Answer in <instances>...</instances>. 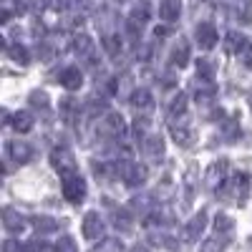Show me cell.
I'll use <instances>...</instances> for the list:
<instances>
[{
	"mask_svg": "<svg viewBox=\"0 0 252 252\" xmlns=\"http://www.w3.org/2000/svg\"><path fill=\"white\" fill-rule=\"evenodd\" d=\"M250 172H237L232 179L227 182V187H229V192H232V197L237 199V204H245V199H247V194H250Z\"/></svg>",
	"mask_w": 252,
	"mask_h": 252,
	"instance_id": "30bf717a",
	"label": "cell"
},
{
	"mask_svg": "<svg viewBox=\"0 0 252 252\" xmlns=\"http://www.w3.org/2000/svg\"><path fill=\"white\" fill-rule=\"evenodd\" d=\"M58 83L63 89H68V91H76L83 86V73L78 66H66L61 73H58Z\"/></svg>",
	"mask_w": 252,
	"mask_h": 252,
	"instance_id": "5bb4252c",
	"label": "cell"
},
{
	"mask_svg": "<svg viewBox=\"0 0 252 252\" xmlns=\"http://www.w3.org/2000/svg\"><path fill=\"white\" fill-rule=\"evenodd\" d=\"M81 232L86 240H101L103 235V220L98 212H86V217H83L81 222Z\"/></svg>",
	"mask_w": 252,
	"mask_h": 252,
	"instance_id": "8fae6325",
	"label": "cell"
},
{
	"mask_svg": "<svg viewBox=\"0 0 252 252\" xmlns=\"http://www.w3.org/2000/svg\"><path fill=\"white\" fill-rule=\"evenodd\" d=\"M159 15L164 23H177V18L182 15V0H161Z\"/></svg>",
	"mask_w": 252,
	"mask_h": 252,
	"instance_id": "ffe728a7",
	"label": "cell"
},
{
	"mask_svg": "<svg viewBox=\"0 0 252 252\" xmlns=\"http://www.w3.org/2000/svg\"><path fill=\"white\" fill-rule=\"evenodd\" d=\"M131 252H146V250H144V247H141V245H136V247H134V250H131Z\"/></svg>",
	"mask_w": 252,
	"mask_h": 252,
	"instance_id": "7bdbcfd3",
	"label": "cell"
},
{
	"mask_svg": "<svg viewBox=\"0 0 252 252\" xmlns=\"http://www.w3.org/2000/svg\"><path fill=\"white\" fill-rule=\"evenodd\" d=\"M247 101H250V109H252V91H250V96H247Z\"/></svg>",
	"mask_w": 252,
	"mask_h": 252,
	"instance_id": "ee69618b",
	"label": "cell"
},
{
	"mask_svg": "<svg viewBox=\"0 0 252 252\" xmlns=\"http://www.w3.org/2000/svg\"><path fill=\"white\" fill-rule=\"evenodd\" d=\"M146 124H149V121L141 119V116L134 121V134H136V136H144V131H146Z\"/></svg>",
	"mask_w": 252,
	"mask_h": 252,
	"instance_id": "60d3db41",
	"label": "cell"
},
{
	"mask_svg": "<svg viewBox=\"0 0 252 252\" xmlns=\"http://www.w3.org/2000/svg\"><path fill=\"white\" fill-rule=\"evenodd\" d=\"M169 134H172V139H174L179 146H184V149H189V146L197 141V134H194V129H192V124H189L184 116H177V119L169 121Z\"/></svg>",
	"mask_w": 252,
	"mask_h": 252,
	"instance_id": "277c9868",
	"label": "cell"
},
{
	"mask_svg": "<svg viewBox=\"0 0 252 252\" xmlns=\"http://www.w3.org/2000/svg\"><path fill=\"white\" fill-rule=\"evenodd\" d=\"M194 38H197V46L202 51H212L217 46V40H220V33H217V26L215 23H209V20H204V23H199L194 28Z\"/></svg>",
	"mask_w": 252,
	"mask_h": 252,
	"instance_id": "ba28073f",
	"label": "cell"
},
{
	"mask_svg": "<svg viewBox=\"0 0 252 252\" xmlns=\"http://www.w3.org/2000/svg\"><path fill=\"white\" fill-rule=\"evenodd\" d=\"M141 154H144V159H149V161H161V157H164V139L161 136H146L144 146H141Z\"/></svg>",
	"mask_w": 252,
	"mask_h": 252,
	"instance_id": "9a60e30c",
	"label": "cell"
},
{
	"mask_svg": "<svg viewBox=\"0 0 252 252\" xmlns=\"http://www.w3.org/2000/svg\"><path fill=\"white\" fill-rule=\"evenodd\" d=\"M131 109L136 111V114H152L154 111V96H152V91L149 89H136L134 94H131Z\"/></svg>",
	"mask_w": 252,
	"mask_h": 252,
	"instance_id": "4fadbf2b",
	"label": "cell"
},
{
	"mask_svg": "<svg viewBox=\"0 0 252 252\" xmlns=\"http://www.w3.org/2000/svg\"><path fill=\"white\" fill-rule=\"evenodd\" d=\"M3 220H5V227L10 229V232H23V229H26V220L20 217L13 207L3 209Z\"/></svg>",
	"mask_w": 252,
	"mask_h": 252,
	"instance_id": "cb8c5ba5",
	"label": "cell"
},
{
	"mask_svg": "<svg viewBox=\"0 0 252 252\" xmlns=\"http://www.w3.org/2000/svg\"><path fill=\"white\" fill-rule=\"evenodd\" d=\"M98 134L103 139H121L126 134V124H124V116L116 114V111H109L106 116L101 119L98 124Z\"/></svg>",
	"mask_w": 252,
	"mask_h": 252,
	"instance_id": "5b68a950",
	"label": "cell"
},
{
	"mask_svg": "<svg viewBox=\"0 0 252 252\" xmlns=\"http://www.w3.org/2000/svg\"><path fill=\"white\" fill-rule=\"evenodd\" d=\"M94 252H124V242H119V240H103L98 247H94Z\"/></svg>",
	"mask_w": 252,
	"mask_h": 252,
	"instance_id": "e575fe53",
	"label": "cell"
},
{
	"mask_svg": "<svg viewBox=\"0 0 252 252\" xmlns=\"http://www.w3.org/2000/svg\"><path fill=\"white\" fill-rule=\"evenodd\" d=\"M28 101H31V106L33 109H48V94L46 91H33L31 96H28Z\"/></svg>",
	"mask_w": 252,
	"mask_h": 252,
	"instance_id": "836d02e7",
	"label": "cell"
},
{
	"mask_svg": "<svg viewBox=\"0 0 252 252\" xmlns=\"http://www.w3.org/2000/svg\"><path fill=\"white\" fill-rule=\"evenodd\" d=\"M8 154L18 164H26V161H31L33 149H31V144H26V141H8Z\"/></svg>",
	"mask_w": 252,
	"mask_h": 252,
	"instance_id": "7402d4cb",
	"label": "cell"
},
{
	"mask_svg": "<svg viewBox=\"0 0 252 252\" xmlns=\"http://www.w3.org/2000/svg\"><path fill=\"white\" fill-rule=\"evenodd\" d=\"M101 43H103V48H106L109 56H116L121 51V33L119 31H106L103 38H101Z\"/></svg>",
	"mask_w": 252,
	"mask_h": 252,
	"instance_id": "83f0119b",
	"label": "cell"
},
{
	"mask_svg": "<svg viewBox=\"0 0 252 252\" xmlns=\"http://www.w3.org/2000/svg\"><path fill=\"white\" fill-rule=\"evenodd\" d=\"M61 114H63V119H66L68 124H73L76 116L81 114V103L76 98H63L61 101Z\"/></svg>",
	"mask_w": 252,
	"mask_h": 252,
	"instance_id": "f1b7e54d",
	"label": "cell"
},
{
	"mask_svg": "<svg viewBox=\"0 0 252 252\" xmlns=\"http://www.w3.org/2000/svg\"><path fill=\"white\" fill-rule=\"evenodd\" d=\"M3 252H23V247H20V242H15V240H5Z\"/></svg>",
	"mask_w": 252,
	"mask_h": 252,
	"instance_id": "ab89813d",
	"label": "cell"
},
{
	"mask_svg": "<svg viewBox=\"0 0 252 252\" xmlns=\"http://www.w3.org/2000/svg\"><path fill=\"white\" fill-rule=\"evenodd\" d=\"M192 89H194V96L199 101V106H202V103H207V101H212L215 94H217V86H215L212 81H207V78H197L192 83Z\"/></svg>",
	"mask_w": 252,
	"mask_h": 252,
	"instance_id": "e0dca14e",
	"label": "cell"
},
{
	"mask_svg": "<svg viewBox=\"0 0 252 252\" xmlns=\"http://www.w3.org/2000/svg\"><path fill=\"white\" fill-rule=\"evenodd\" d=\"M240 61L245 63V66H247L250 71H252V40H250V43L242 48V53H240Z\"/></svg>",
	"mask_w": 252,
	"mask_h": 252,
	"instance_id": "74e56055",
	"label": "cell"
},
{
	"mask_svg": "<svg viewBox=\"0 0 252 252\" xmlns=\"http://www.w3.org/2000/svg\"><path fill=\"white\" fill-rule=\"evenodd\" d=\"M71 48H73V53H76L81 61H91V63H94V56H96V43L91 40V35H86V33H78V35L73 38Z\"/></svg>",
	"mask_w": 252,
	"mask_h": 252,
	"instance_id": "7c38bea8",
	"label": "cell"
},
{
	"mask_svg": "<svg viewBox=\"0 0 252 252\" xmlns=\"http://www.w3.org/2000/svg\"><path fill=\"white\" fill-rule=\"evenodd\" d=\"M33 227H35V232L48 235V232H56L58 229V222L53 217H33Z\"/></svg>",
	"mask_w": 252,
	"mask_h": 252,
	"instance_id": "1f68e13d",
	"label": "cell"
},
{
	"mask_svg": "<svg viewBox=\"0 0 252 252\" xmlns=\"http://www.w3.org/2000/svg\"><path fill=\"white\" fill-rule=\"evenodd\" d=\"M247 43H250V38H245V35L237 33V31H229L227 38H224V51H227L229 56H240Z\"/></svg>",
	"mask_w": 252,
	"mask_h": 252,
	"instance_id": "44dd1931",
	"label": "cell"
},
{
	"mask_svg": "<svg viewBox=\"0 0 252 252\" xmlns=\"http://www.w3.org/2000/svg\"><path fill=\"white\" fill-rule=\"evenodd\" d=\"M204 227H207V212L202 209V212H197L189 222H184L182 227V242H197L204 232Z\"/></svg>",
	"mask_w": 252,
	"mask_h": 252,
	"instance_id": "9c48e42d",
	"label": "cell"
},
{
	"mask_svg": "<svg viewBox=\"0 0 252 252\" xmlns=\"http://www.w3.org/2000/svg\"><path fill=\"white\" fill-rule=\"evenodd\" d=\"M23 252H46V242H40V240H33L23 247Z\"/></svg>",
	"mask_w": 252,
	"mask_h": 252,
	"instance_id": "f35d334b",
	"label": "cell"
},
{
	"mask_svg": "<svg viewBox=\"0 0 252 252\" xmlns=\"http://www.w3.org/2000/svg\"><path fill=\"white\" fill-rule=\"evenodd\" d=\"M129 222H131V220H129V212H116V215H114V224H116V229H124V232H129V229H131Z\"/></svg>",
	"mask_w": 252,
	"mask_h": 252,
	"instance_id": "d590c367",
	"label": "cell"
},
{
	"mask_svg": "<svg viewBox=\"0 0 252 252\" xmlns=\"http://www.w3.org/2000/svg\"><path fill=\"white\" fill-rule=\"evenodd\" d=\"M197 3H215V0H197Z\"/></svg>",
	"mask_w": 252,
	"mask_h": 252,
	"instance_id": "f6af8a7d",
	"label": "cell"
},
{
	"mask_svg": "<svg viewBox=\"0 0 252 252\" xmlns=\"http://www.w3.org/2000/svg\"><path fill=\"white\" fill-rule=\"evenodd\" d=\"M10 126H13V129H15L18 134H28V131L33 129V116H31L28 111H15V114H13Z\"/></svg>",
	"mask_w": 252,
	"mask_h": 252,
	"instance_id": "d4e9b609",
	"label": "cell"
},
{
	"mask_svg": "<svg viewBox=\"0 0 252 252\" xmlns=\"http://www.w3.org/2000/svg\"><path fill=\"white\" fill-rule=\"evenodd\" d=\"M51 164L58 174H68V172H76V159L71 154L68 146H53L51 152Z\"/></svg>",
	"mask_w": 252,
	"mask_h": 252,
	"instance_id": "52a82bcc",
	"label": "cell"
},
{
	"mask_svg": "<svg viewBox=\"0 0 252 252\" xmlns=\"http://www.w3.org/2000/svg\"><path fill=\"white\" fill-rule=\"evenodd\" d=\"M149 242H152L154 247H166V250H177V247H179V242H177L172 235H164V232H152V235H149Z\"/></svg>",
	"mask_w": 252,
	"mask_h": 252,
	"instance_id": "4dcf8cb0",
	"label": "cell"
},
{
	"mask_svg": "<svg viewBox=\"0 0 252 252\" xmlns=\"http://www.w3.org/2000/svg\"><path fill=\"white\" fill-rule=\"evenodd\" d=\"M154 35H157V38H164V35H169V28H161V26H159V28L154 31Z\"/></svg>",
	"mask_w": 252,
	"mask_h": 252,
	"instance_id": "b9f144b4",
	"label": "cell"
},
{
	"mask_svg": "<svg viewBox=\"0 0 252 252\" xmlns=\"http://www.w3.org/2000/svg\"><path fill=\"white\" fill-rule=\"evenodd\" d=\"M66 10L73 20H83L94 10V0H66Z\"/></svg>",
	"mask_w": 252,
	"mask_h": 252,
	"instance_id": "d6986e66",
	"label": "cell"
},
{
	"mask_svg": "<svg viewBox=\"0 0 252 252\" xmlns=\"http://www.w3.org/2000/svg\"><path fill=\"white\" fill-rule=\"evenodd\" d=\"M227 169H229V161L227 159H217L207 166V172H204V187L209 189L212 194L220 197V192L227 187Z\"/></svg>",
	"mask_w": 252,
	"mask_h": 252,
	"instance_id": "7a4b0ae2",
	"label": "cell"
},
{
	"mask_svg": "<svg viewBox=\"0 0 252 252\" xmlns=\"http://www.w3.org/2000/svg\"><path fill=\"white\" fill-rule=\"evenodd\" d=\"M146 20H149V3L141 0V3L134 5V10L129 13V18H126V31H129L131 38H136L141 33V28L146 26Z\"/></svg>",
	"mask_w": 252,
	"mask_h": 252,
	"instance_id": "8992f818",
	"label": "cell"
},
{
	"mask_svg": "<svg viewBox=\"0 0 252 252\" xmlns=\"http://www.w3.org/2000/svg\"><path fill=\"white\" fill-rule=\"evenodd\" d=\"M56 252H78V247H76V242L66 235V237H61L58 240V245H56Z\"/></svg>",
	"mask_w": 252,
	"mask_h": 252,
	"instance_id": "8d00e7d4",
	"label": "cell"
},
{
	"mask_svg": "<svg viewBox=\"0 0 252 252\" xmlns=\"http://www.w3.org/2000/svg\"><path fill=\"white\" fill-rule=\"evenodd\" d=\"M189 56H192V48H189L187 38H179L177 43H174V48H172V53H169V61H172L174 68H187Z\"/></svg>",
	"mask_w": 252,
	"mask_h": 252,
	"instance_id": "2e32d148",
	"label": "cell"
},
{
	"mask_svg": "<svg viewBox=\"0 0 252 252\" xmlns=\"http://www.w3.org/2000/svg\"><path fill=\"white\" fill-rule=\"evenodd\" d=\"M232 229H235V222H232V217H229V215L220 212V215L215 217V232H224V235H232Z\"/></svg>",
	"mask_w": 252,
	"mask_h": 252,
	"instance_id": "d6a6232c",
	"label": "cell"
},
{
	"mask_svg": "<svg viewBox=\"0 0 252 252\" xmlns=\"http://www.w3.org/2000/svg\"><path fill=\"white\" fill-rule=\"evenodd\" d=\"M187 103H189L187 94H184V91H177V94H174V98L169 101V106H166V111H169V119L184 116V114H187Z\"/></svg>",
	"mask_w": 252,
	"mask_h": 252,
	"instance_id": "603a6c76",
	"label": "cell"
},
{
	"mask_svg": "<svg viewBox=\"0 0 252 252\" xmlns=\"http://www.w3.org/2000/svg\"><path fill=\"white\" fill-rule=\"evenodd\" d=\"M61 192L63 199L78 204L83 197H86V179H83L78 172H68V174H61Z\"/></svg>",
	"mask_w": 252,
	"mask_h": 252,
	"instance_id": "6da1fadb",
	"label": "cell"
},
{
	"mask_svg": "<svg viewBox=\"0 0 252 252\" xmlns=\"http://www.w3.org/2000/svg\"><path fill=\"white\" fill-rule=\"evenodd\" d=\"M119 177L129 187H141L146 182V177H149V169H146L144 164H139V161L124 159V161H119Z\"/></svg>",
	"mask_w": 252,
	"mask_h": 252,
	"instance_id": "3957f363",
	"label": "cell"
},
{
	"mask_svg": "<svg viewBox=\"0 0 252 252\" xmlns=\"http://www.w3.org/2000/svg\"><path fill=\"white\" fill-rule=\"evenodd\" d=\"M197 73H199V78L215 81V73H217V63H215L212 58H199V61H197Z\"/></svg>",
	"mask_w": 252,
	"mask_h": 252,
	"instance_id": "f546056e",
	"label": "cell"
},
{
	"mask_svg": "<svg viewBox=\"0 0 252 252\" xmlns=\"http://www.w3.org/2000/svg\"><path fill=\"white\" fill-rule=\"evenodd\" d=\"M229 240H232V235L215 232L212 237L202 240V247H199V252H224V250H227V245H229Z\"/></svg>",
	"mask_w": 252,
	"mask_h": 252,
	"instance_id": "ac0fdd59",
	"label": "cell"
},
{
	"mask_svg": "<svg viewBox=\"0 0 252 252\" xmlns=\"http://www.w3.org/2000/svg\"><path fill=\"white\" fill-rule=\"evenodd\" d=\"M5 51H8V56L15 63H20V66H28V63H31V53H28L26 46H20V43H5Z\"/></svg>",
	"mask_w": 252,
	"mask_h": 252,
	"instance_id": "4316f807",
	"label": "cell"
},
{
	"mask_svg": "<svg viewBox=\"0 0 252 252\" xmlns=\"http://www.w3.org/2000/svg\"><path fill=\"white\" fill-rule=\"evenodd\" d=\"M232 10L240 23H252V0H232Z\"/></svg>",
	"mask_w": 252,
	"mask_h": 252,
	"instance_id": "484cf974",
	"label": "cell"
}]
</instances>
